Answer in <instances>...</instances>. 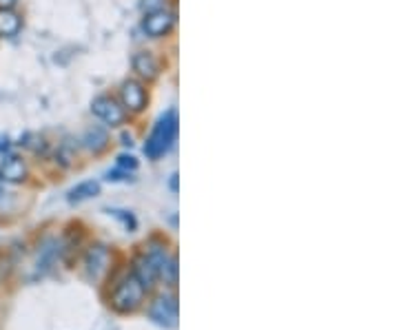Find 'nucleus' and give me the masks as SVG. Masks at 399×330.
I'll return each mask as SVG.
<instances>
[{
	"mask_svg": "<svg viewBox=\"0 0 399 330\" xmlns=\"http://www.w3.org/2000/svg\"><path fill=\"white\" fill-rule=\"evenodd\" d=\"M118 169L120 171H136L138 169V162H136V158L133 155H118Z\"/></svg>",
	"mask_w": 399,
	"mask_h": 330,
	"instance_id": "2eb2a0df",
	"label": "nucleus"
},
{
	"mask_svg": "<svg viewBox=\"0 0 399 330\" xmlns=\"http://www.w3.org/2000/svg\"><path fill=\"white\" fill-rule=\"evenodd\" d=\"M144 288L142 284L136 279V275L129 273L122 277V282L113 288V295H111V306L113 310L122 312V315H127V312H136L142 302H144Z\"/></svg>",
	"mask_w": 399,
	"mask_h": 330,
	"instance_id": "f03ea898",
	"label": "nucleus"
},
{
	"mask_svg": "<svg viewBox=\"0 0 399 330\" xmlns=\"http://www.w3.org/2000/svg\"><path fill=\"white\" fill-rule=\"evenodd\" d=\"M133 71L144 80H156L160 76V62L151 52H140L133 56Z\"/></svg>",
	"mask_w": 399,
	"mask_h": 330,
	"instance_id": "9d476101",
	"label": "nucleus"
},
{
	"mask_svg": "<svg viewBox=\"0 0 399 330\" xmlns=\"http://www.w3.org/2000/svg\"><path fill=\"white\" fill-rule=\"evenodd\" d=\"M173 27H175V13L173 11H166V9L146 13L144 20H142L144 34L151 36V38H162L166 34H171Z\"/></svg>",
	"mask_w": 399,
	"mask_h": 330,
	"instance_id": "39448f33",
	"label": "nucleus"
},
{
	"mask_svg": "<svg viewBox=\"0 0 399 330\" xmlns=\"http://www.w3.org/2000/svg\"><path fill=\"white\" fill-rule=\"evenodd\" d=\"M82 142H85V146L89 148V151L100 153V151H105L107 144H109V134L103 126H91V129L85 131V138H82Z\"/></svg>",
	"mask_w": 399,
	"mask_h": 330,
	"instance_id": "f8f14e48",
	"label": "nucleus"
},
{
	"mask_svg": "<svg viewBox=\"0 0 399 330\" xmlns=\"http://www.w3.org/2000/svg\"><path fill=\"white\" fill-rule=\"evenodd\" d=\"M133 275H136V279L142 284V288L149 293V290H154L156 288V282H158V266L156 264L149 259L144 253L142 255H138L136 259H133V271H131Z\"/></svg>",
	"mask_w": 399,
	"mask_h": 330,
	"instance_id": "0eeeda50",
	"label": "nucleus"
},
{
	"mask_svg": "<svg viewBox=\"0 0 399 330\" xmlns=\"http://www.w3.org/2000/svg\"><path fill=\"white\" fill-rule=\"evenodd\" d=\"M149 317L164 330H173L178 326V300L171 293H162L149 306Z\"/></svg>",
	"mask_w": 399,
	"mask_h": 330,
	"instance_id": "7ed1b4c3",
	"label": "nucleus"
},
{
	"mask_svg": "<svg viewBox=\"0 0 399 330\" xmlns=\"http://www.w3.org/2000/svg\"><path fill=\"white\" fill-rule=\"evenodd\" d=\"M175 136H178V115H175V111H169L158 120V124L154 126L151 136H149V140L144 144L146 158H151V160L162 158L173 146Z\"/></svg>",
	"mask_w": 399,
	"mask_h": 330,
	"instance_id": "f257e3e1",
	"label": "nucleus"
},
{
	"mask_svg": "<svg viewBox=\"0 0 399 330\" xmlns=\"http://www.w3.org/2000/svg\"><path fill=\"white\" fill-rule=\"evenodd\" d=\"M178 257L175 255H171L169 259H166L162 266H160V271H158V277L162 279V282L169 286V288H175V284H178Z\"/></svg>",
	"mask_w": 399,
	"mask_h": 330,
	"instance_id": "4468645a",
	"label": "nucleus"
},
{
	"mask_svg": "<svg viewBox=\"0 0 399 330\" xmlns=\"http://www.w3.org/2000/svg\"><path fill=\"white\" fill-rule=\"evenodd\" d=\"M171 191H173V193L178 191V175H175V173L171 175Z\"/></svg>",
	"mask_w": 399,
	"mask_h": 330,
	"instance_id": "a211bd4d",
	"label": "nucleus"
},
{
	"mask_svg": "<svg viewBox=\"0 0 399 330\" xmlns=\"http://www.w3.org/2000/svg\"><path fill=\"white\" fill-rule=\"evenodd\" d=\"M91 111L98 120H103L109 126H120L125 122V107L111 95H98L91 102Z\"/></svg>",
	"mask_w": 399,
	"mask_h": 330,
	"instance_id": "20e7f679",
	"label": "nucleus"
},
{
	"mask_svg": "<svg viewBox=\"0 0 399 330\" xmlns=\"http://www.w3.org/2000/svg\"><path fill=\"white\" fill-rule=\"evenodd\" d=\"M164 5H166V0H142V3H140V7H142L144 13L160 11V9H164Z\"/></svg>",
	"mask_w": 399,
	"mask_h": 330,
	"instance_id": "dca6fc26",
	"label": "nucleus"
},
{
	"mask_svg": "<svg viewBox=\"0 0 399 330\" xmlns=\"http://www.w3.org/2000/svg\"><path fill=\"white\" fill-rule=\"evenodd\" d=\"M85 266H87V275L91 279H98L103 277L109 269V251H107V246L103 244H96L89 249L87 257H85Z\"/></svg>",
	"mask_w": 399,
	"mask_h": 330,
	"instance_id": "6e6552de",
	"label": "nucleus"
},
{
	"mask_svg": "<svg viewBox=\"0 0 399 330\" xmlns=\"http://www.w3.org/2000/svg\"><path fill=\"white\" fill-rule=\"evenodd\" d=\"M18 5V0H0V9H13Z\"/></svg>",
	"mask_w": 399,
	"mask_h": 330,
	"instance_id": "f3484780",
	"label": "nucleus"
},
{
	"mask_svg": "<svg viewBox=\"0 0 399 330\" xmlns=\"http://www.w3.org/2000/svg\"><path fill=\"white\" fill-rule=\"evenodd\" d=\"M120 100L122 107L129 109L131 113H140L146 107V89L138 80H125L120 87Z\"/></svg>",
	"mask_w": 399,
	"mask_h": 330,
	"instance_id": "423d86ee",
	"label": "nucleus"
},
{
	"mask_svg": "<svg viewBox=\"0 0 399 330\" xmlns=\"http://www.w3.org/2000/svg\"><path fill=\"white\" fill-rule=\"evenodd\" d=\"M98 193H100V184L93 182V179H89V182H82L76 189H71L69 195H66V200H69L71 204H78V202L91 200V197H96Z\"/></svg>",
	"mask_w": 399,
	"mask_h": 330,
	"instance_id": "ddd939ff",
	"label": "nucleus"
},
{
	"mask_svg": "<svg viewBox=\"0 0 399 330\" xmlns=\"http://www.w3.org/2000/svg\"><path fill=\"white\" fill-rule=\"evenodd\" d=\"M23 29L21 16L13 9H0V38H13Z\"/></svg>",
	"mask_w": 399,
	"mask_h": 330,
	"instance_id": "9b49d317",
	"label": "nucleus"
},
{
	"mask_svg": "<svg viewBox=\"0 0 399 330\" xmlns=\"http://www.w3.org/2000/svg\"><path fill=\"white\" fill-rule=\"evenodd\" d=\"M0 195H3V184H0Z\"/></svg>",
	"mask_w": 399,
	"mask_h": 330,
	"instance_id": "6ab92c4d",
	"label": "nucleus"
},
{
	"mask_svg": "<svg viewBox=\"0 0 399 330\" xmlns=\"http://www.w3.org/2000/svg\"><path fill=\"white\" fill-rule=\"evenodd\" d=\"M27 177V164L18 155H9L0 162V182H9V184H21Z\"/></svg>",
	"mask_w": 399,
	"mask_h": 330,
	"instance_id": "1a4fd4ad",
	"label": "nucleus"
}]
</instances>
